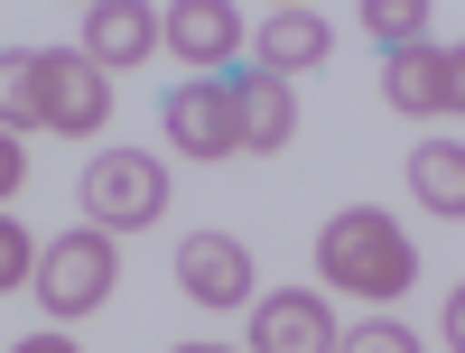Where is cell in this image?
Instances as JSON below:
<instances>
[{
	"label": "cell",
	"mask_w": 465,
	"mask_h": 353,
	"mask_svg": "<svg viewBox=\"0 0 465 353\" xmlns=\"http://www.w3.org/2000/svg\"><path fill=\"white\" fill-rule=\"evenodd\" d=\"M112 122V74L94 56L28 47L10 74V131H103Z\"/></svg>",
	"instance_id": "1"
},
{
	"label": "cell",
	"mask_w": 465,
	"mask_h": 353,
	"mask_svg": "<svg viewBox=\"0 0 465 353\" xmlns=\"http://www.w3.org/2000/svg\"><path fill=\"white\" fill-rule=\"evenodd\" d=\"M317 270L354 298H401L419 279V242L381 214V205H344L326 232H317Z\"/></svg>",
	"instance_id": "2"
},
{
	"label": "cell",
	"mask_w": 465,
	"mask_h": 353,
	"mask_svg": "<svg viewBox=\"0 0 465 353\" xmlns=\"http://www.w3.org/2000/svg\"><path fill=\"white\" fill-rule=\"evenodd\" d=\"M112 279H122V251H112L103 223L47 242V260H37V298H47V317H94V307L112 298Z\"/></svg>",
	"instance_id": "3"
},
{
	"label": "cell",
	"mask_w": 465,
	"mask_h": 353,
	"mask_svg": "<svg viewBox=\"0 0 465 353\" xmlns=\"http://www.w3.org/2000/svg\"><path fill=\"white\" fill-rule=\"evenodd\" d=\"M84 205L103 232H140L168 214V168L149 159V149H103V159L84 168Z\"/></svg>",
	"instance_id": "4"
},
{
	"label": "cell",
	"mask_w": 465,
	"mask_h": 353,
	"mask_svg": "<svg viewBox=\"0 0 465 353\" xmlns=\"http://www.w3.org/2000/svg\"><path fill=\"white\" fill-rule=\"evenodd\" d=\"M159 122H168V149H177V159H232V149H242L232 84H177V93L159 103Z\"/></svg>",
	"instance_id": "5"
},
{
	"label": "cell",
	"mask_w": 465,
	"mask_h": 353,
	"mask_svg": "<svg viewBox=\"0 0 465 353\" xmlns=\"http://www.w3.org/2000/svg\"><path fill=\"white\" fill-rule=\"evenodd\" d=\"M335 344H344V326L317 289H280L252 307V353H335Z\"/></svg>",
	"instance_id": "6"
},
{
	"label": "cell",
	"mask_w": 465,
	"mask_h": 353,
	"mask_svg": "<svg viewBox=\"0 0 465 353\" xmlns=\"http://www.w3.org/2000/svg\"><path fill=\"white\" fill-rule=\"evenodd\" d=\"M177 279L196 307H242L252 298V251L232 242V232H186L177 242Z\"/></svg>",
	"instance_id": "7"
},
{
	"label": "cell",
	"mask_w": 465,
	"mask_h": 353,
	"mask_svg": "<svg viewBox=\"0 0 465 353\" xmlns=\"http://www.w3.org/2000/svg\"><path fill=\"white\" fill-rule=\"evenodd\" d=\"M223 84H232V112H242V149H261V159H270V149H289V131H298V103H289V84H280V74L232 65Z\"/></svg>",
	"instance_id": "8"
},
{
	"label": "cell",
	"mask_w": 465,
	"mask_h": 353,
	"mask_svg": "<svg viewBox=\"0 0 465 353\" xmlns=\"http://www.w3.org/2000/svg\"><path fill=\"white\" fill-rule=\"evenodd\" d=\"M326 47H335V28L317 19V10H270L261 19V74H280V84H289V74H307V65H326Z\"/></svg>",
	"instance_id": "9"
},
{
	"label": "cell",
	"mask_w": 465,
	"mask_h": 353,
	"mask_svg": "<svg viewBox=\"0 0 465 353\" xmlns=\"http://www.w3.org/2000/svg\"><path fill=\"white\" fill-rule=\"evenodd\" d=\"M149 47H159V10H140V0H103V10L84 19V56L112 74V65H140Z\"/></svg>",
	"instance_id": "10"
},
{
	"label": "cell",
	"mask_w": 465,
	"mask_h": 353,
	"mask_svg": "<svg viewBox=\"0 0 465 353\" xmlns=\"http://www.w3.org/2000/svg\"><path fill=\"white\" fill-rule=\"evenodd\" d=\"M381 93H391V112H447V47L381 56Z\"/></svg>",
	"instance_id": "11"
},
{
	"label": "cell",
	"mask_w": 465,
	"mask_h": 353,
	"mask_svg": "<svg viewBox=\"0 0 465 353\" xmlns=\"http://www.w3.org/2000/svg\"><path fill=\"white\" fill-rule=\"evenodd\" d=\"M410 195L429 214H465V140H419L410 149Z\"/></svg>",
	"instance_id": "12"
},
{
	"label": "cell",
	"mask_w": 465,
	"mask_h": 353,
	"mask_svg": "<svg viewBox=\"0 0 465 353\" xmlns=\"http://www.w3.org/2000/svg\"><path fill=\"white\" fill-rule=\"evenodd\" d=\"M232 37H242V28H232L223 0H177V10H168V47H177V56H196V65H223V56H232Z\"/></svg>",
	"instance_id": "13"
},
{
	"label": "cell",
	"mask_w": 465,
	"mask_h": 353,
	"mask_svg": "<svg viewBox=\"0 0 465 353\" xmlns=\"http://www.w3.org/2000/svg\"><path fill=\"white\" fill-rule=\"evenodd\" d=\"M363 28L381 37V47H429V10H419V0H372V10H363Z\"/></svg>",
	"instance_id": "14"
},
{
	"label": "cell",
	"mask_w": 465,
	"mask_h": 353,
	"mask_svg": "<svg viewBox=\"0 0 465 353\" xmlns=\"http://www.w3.org/2000/svg\"><path fill=\"white\" fill-rule=\"evenodd\" d=\"M335 353H419V335H410V326H354Z\"/></svg>",
	"instance_id": "15"
},
{
	"label": "cell",
	"mask_w": 465,
	"mask_h": 353,
	"mask_svg": "<svg viewBox=\"0 0 465 353\" xmlns=\"http://www.w3.org/2000/svg\"><path fill=\"white\" fill-rule=\"evenodd\" d=\"M37 260H47V251H28V232H19V223H0V279H10V289L37 279Z\"/></svg>",
	"instance_id": "16"
},
{
	"label": "cell",
	"mask_w": 465,
	"mask_h": 353,
	"mask_svg": "<svg viewBox=\"0 0 465 353\" xmlns=\"http://www.w3.org/2000/svg\"><path fill=\"white\" fill-rule=\"evenodd\" d=\"M447 112H465V47H447Z\"/></svg>",
	"instance_id": "17"
},
{
	"label": "cell",
	"mask_w": 465,
	"mask_h": 353,
	"mask_svg": "<svg viewBox=\"0 0 465 353\" xmlns=\"http://www.w3.org/2000/svg\"><path fill=\"white\" fill-rule=\"evenodd\" d=\"M447 344H456V353H465V289H456V298H447Z\"/></svg>",
	"instance_id": "18"
},
{
	"label": "cell",
	"mask_w": 465,
	"mask_h": 353,
	"mask_svg": "<svg viewBox=\"0 0 465 353\" xmlns=\"http://www.w3.org/2000/svg\"><path fill=\"white\" fill-rule=\"evenodd\" d=\"M10 353H74L65 335H28V344H10Z\"/></svg>",
	"instance_id": "19"
},
{
	"label": "cell",
	"mask_w": 465,
	"mask_h": 353,
	"mask_svg": "<svg viewBox=\"0 0 465 353\" xmlns=\"http://www.w3.org/2000/svg\"><path fill=\"white\" fill-rule=\"evenodd\" d=\"M177 353H223V344H177Z\"/></svg>",
	"instance_id": "20"
}]
</instances>
